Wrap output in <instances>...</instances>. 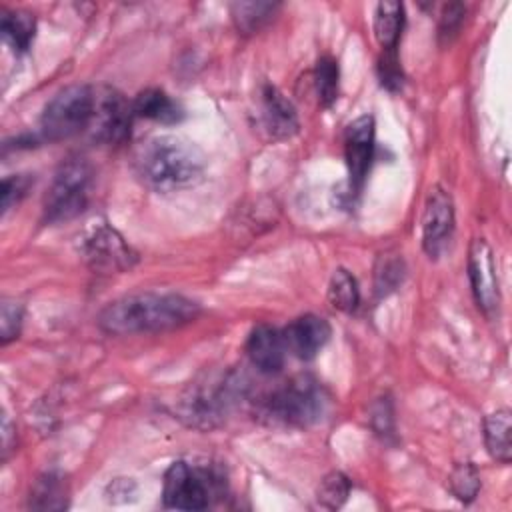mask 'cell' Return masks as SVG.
Listing matches in <instances>:
<instances>
[{
  "mask_svg": "<svg viewBox=\"0 0 512 512\" xmlns=\"http://www.w3.org/2000/svg\"><path fill=\"white\" fill-rule=\"evenodd\" d=\"M200 314L198 302L180 294L138 292L110 302L98 316L108 334H146L180 328Z\"/></svg>",
  "mask_w": 512,
  "mask_h": 512,
  "instance_id": "1",
  "label": "cell"
},
{
  "mask_svg": "<svg viewBox=\"0 0 512 512\" xmlns=\"http://www.w3.org/2000/svg\"><path fill=\"white\" fill-rule=\"evenodd\" d=\"M136 172L156 192H176L194 186L204 174V156L178 136H154L136 150Z\"/></svg>",
  "mask_w": 512,
  "mask_h": 512,
  "instance_id": "2",
  "label": "cell"
},
{
  "mask_svg": "<svg viewBox=\"0 0 512 512\" xmlns=\"http://www.w3.org/2000/svg\"><path fill=\"white\" fill-rule=\"evenodd\" d=\"M96 92L86 84L62 88L40 116V134L48 142L72 138L90 128Z\"/></svg>",
  "mask_w": 512,
  "mask_h": 512,
  "instance_id": "3",
  "label": "cell"
},
{
  "mask_svg": "<svg viewBox=\"0 0 512 512\" xmlns=\"http://www.w3.org/2000/svg\"><path fill=\"white\" fill-rule=\"evenodd\" d=\"M92 186V168L84 158H68L56 170L44 198L46 222H66L84 212Z\"/></svg>",
  "mask_w": 512,
  "mask_h": 512,
  "instance_id": "4",
  "label": "cell"
},
{
  "mask_svg": "<svg viewBox=\"0 0 512 512\" xmlns=\"http://www.w3.org/2000/svg\"><path fill=\"white\" fill-rule=\"evenodd\" d=\"M326 406L324 388L310 376H298L266 400V414L288 426H310L322 418Z\"/></svg>",
  "mask_w": 512,
  "mask_h": 512,
  "instance_id": "5",
  "label": "cell"
},
{
  "mask_svg": "<svg viewBox=\"0 0 512 512\" xmlns=\"http://www.w3.org/2000/svg\"><path fill=\"white\" fill-rule=\"evenodd\" d=\"M222 490V478L206 466H194L184 460L170 464L164 474V504L176 510H204L212 496Z\"/></svg>",
  "mask_w": 512,
  "mask_h": 512,
  "instance_id": "6",
  "label": "cell"
},
{
  "mask_svg": "<svg viewBox=\"0 0 512 512\" xmlns=\"http://www.w3.org/2000/svg\"><path fill=\"white\" fill-rule=\"evenodd\" d=\"M80 252L88 266L100 274L130 270L136 262V252L106 222H96L84 232L80 238Z\"/></svg>",
  "mask_w": 512,
  "mask_h": 512,
  "instance_id": "7",
  "label": "cell"
},
{
  "mask_svg": "<svg viewBox=\"0 0 512 512\" xmlns=\"http://www.w3.org/2000/svg\"><path fill=\"white\" fill-rule=\"evenodd\" d=\"M134 118L132 104L116 90L104 88L96 92L94 116L90 122V132L94 140L106 144H118L126 140Z\"/></svg>",
  "mask_w": 512,
  "mask_h": 512,
  "instance_id": "8",
  "label": "cell"
},
{
  "mask_svg": "<svg viewBox=\"0 0 512 512\" xmlns=\"http://www.w3.org/2000/svg\"><path fill=\"white\" fill-rule=\"evenodd\" d=\"M344 154L350 174V190L358 194L374 154V118L364 114L348 124L344 134Z\"/></svg>",
  "mask_w": 512,
  "mask_h": 512,
  "instance_id": "9",
  "label": "cell"
},
{
  "mask_svg": "<svg viewBox=\"0 0 512 512\" xmlns=\"http://www.w3.org/2000/svg\"><path fill=\"white\" fill-rule=\"evenodd\" d=\"M454 228V208L450 194L442 188H432L422 214V242L430 256H438L446 246Z\"/></svg>",
  "mask_w": 512,
  "mask_h": 512,
  "instance_id": "10",
  "label": "cell"
},
{
  "mask_svg": "<svg viewBox=\"0 0 512 512\" xmlns=\"http://www.w3.org/2000/svg\"><path fill=\"white\" fill-rule=\"evenodd\" d=\"M468 276L478 308H482L486 314L494 312L498 308V280L494 272L492 250L482 238H476L470 244Z\"/></svg>",
  "mask_w": 512,
  "mask_h": 512,
  "instance_id": "11",
  "label": "cell"
},
{
  "mask_svg": "<svg viewBox=\"0 0 512 512\" xmlns=\"http://www.w3.org/2000/svg\"><path fill=\"white\" fill-rule=\"evenodd\" d=\"M330 324L326 318L316 314H304L292 320L284 330L282 338L286 350H290L300 360H312L330 338Z\"/></svg>",
  "mask_w": 512,
  "mask_h": 512,
  "instance_id": "12",
  "label": "cell"
},
{
  "mask_svg": "<svg viewBox=\"0 0 512 512\" xmlns=\"http://www.w3.org/2000/svg\"><path fill=\"white\" fill-rule=\"evenodd\" d=\"M286 344L282 332L270 324H258L252 328L246 340V354L250 362L262 374H276L284 366Z\"/></svg>",
  "mask_w": 512,
  "mask_h": 512,
  "instance_id": "13",
  "label": "cell"
},
{
  "mask_svg": "<svg viewBox=\"0 0 512 512\" xmlns=\"http://www.w3.org/2000/svg\"><path fill=\"white\" fill-rule=\"evenodd\" d=\"M262 124L272 138H290L298 130V114L292 102L270 84L262 88Z\"/></svg>",
  "mask_w": 512,
  "mask_h": 512,
  "instance_id": "14",
  "label": "cell"
},
{
  "mask_svg": "<svg viewBox=\"0 0 512 512\" xmlns=\"http://www.w3.org/2000/svg\"><path fill=\"white\" fill-rule=\"evenodd\" d=\"M132 108H134V116L156 120V122H162V124L180 122L182 116H184L182 108L160 88L142 90L134 98Z\"/></svg>",
  "mask_w": 512,
  "mask_h": 512,
  "instance_id": "15",
  "label": "cell"
},
{
  "mask_svg": "<svg viewBox=\"0 0 512 512\" xmlns=\"http://www.w3.org/2000/svg\"><path fill=\"white\" fill-rule=\"evenodd\" d=\"M484 442L490 456L502 464H508L512 458L510 442V410L502 408L484 418Z\"/></svg>",
  "mask_w": 512,
  "mask_h": 512,
  "instance_id": "16",
  "label": "cell"
},
{
  "mask_svg": "<svg viewBox=\"0 0 512 512\" xmlns=\"http://www.w3.org/2000/svg\"><path fill=\"white\" fill-rule=\"evenodd\" d=\"M404 24V8L400 2H380L374 12V36L382 50H396Z\"/></svg>",
  "mask_w": 512,
  "mask_h": 512,
  "instance_id": "17",
  "label": "cell"
},
{
  "mask_svg": "<svg viewBox=\"0 0 512 512\" xmlns=\"http://www.w3.org/2000/svg\"><path fill=\"white\" fill-rule=\"evenodd\" d=\"M68 504V484L56 472L42 474L32 492H30V508L34 510H62Z\"/></svg>",
  "mask_w": 512,
  "mask_h": 512,
  "instance_id": "18",
  "label": "cell"
},
{
  "mask_svg": "<svg viewBox=\"0 0 512 512\" xmlns=\"http://www.w3.org/2000/svg\"><path fill=\"white\" fill-rule=\"evenodd\" d=\"M34 30H36V20L32 14L28 12H2V20H0V32L4 36V40L16 50V52H24L30 48V42L34 38Z\"/></svg>",
  "mask_w": 512,
  "mask_h": 512,
  "instance_id": "19",
  "label": "cell"
},
{
  "mask_svg": "<svg viewBox=\"0 0 512 512\" xmlns=\"http://www.w3.org/2000/svg\"><path fill=\"white\" fill-rule=\"evenodd\" d=\"M328 300L334 308H338L342 312H352L358 306V300H360L358 284H356V278L348 270H344V268L334 270V274L330 276V284H328Z\"/></svg>",
  "mask_w": 512,
  "mask_h": 512,
  "instance_id": "20",
  "label": "cell"
},
{
  "mask_svg": "<svg viewBox=\"0 0 512 512\" xmlns=\"http://www.w3.org/2000/svg\"><path fill=\"white\" fill-rule=\"evenodd\" d=\"M314 84L322 106H330L338 98V62L332 56L318 58Z\"/></svg>",
  "mask_w": 512,
  "mask_h": 512,
  "instance_id": "21",
  "label": "cell"
},
{
  "mask_svg": "<svg viewBox=\"0 0 512 512\" xmlns=\"http://www.w3.org/2000/svg\"><path fill=\"white\" fill-rule=\"evenodd\" d=\"M276 8H278L276 4H268V2H240L232 6V16L236 26L248 34L258 30L266 20H270Z\"/></svg>",
  "mask_w": 512,
  "mask_h": 512,
  "instance_id": "22",
  "label": "cell"
},
{
  "mask_svg": "<svg viewBox=\"0 0 512 512\" xmlns=\"http://www.w3.org/2000/svg\"><path fill=\"white\" fill-rule=\"evenodd\" d=\"M448 486L458 500L470 502L480 490V474L470 462L456 464L448 476Z\"/></svg>",
  "mask_w": 512,
  "mask_h": 512,
  "instance_id": "23",
  "label": "cell"
},
{
  "mask_svg": "<svg viewBox=\"0 0 512 512\" xmlns=\"http://www.w3.org/2000/svg\"><path fill=\"white\" fill-rule=\"evenodd\" d=\"M350 494V482L342 472H330L322 478L318 486V502L330 510L340 508Z\"/></svg>",
  "mask_w": 512,
  "mask_h": 512,
  "instance_id": "24",
  "label": "cell"
},
{
  "mask_svg": "<svg viewBox=\"0 0 512 512\" xmlns=\"http://www.w3.org/2000/svg\"><path fill=\"white\" fill-rule=\"evenodd\" d=\"M22 326V306L14 300H4L0 306V334L2 344H8L20 334Z\"/></svg>",
  "mask_w": 512,
  "mask_h": 512,
  "instance_id": "25",
  "label": "cell"
},
{
  "mask_svg": "<svg viewBox=\"0 0 512 512\" xmlns=\"http://www.w3.org/2000/svg\"><path fill=\"white\" fill-rule=\"evenodd\" d=\"M32 180L30 176L26 174H14V176H6L2 180V190H0V196H2V212H8L14 204H18L26 190L30 188Z\"/></svg>",
  "mask_w": 512,
  "mask_h": 512,
  "instance_id": "26",
  "label": "cell"
},
{
  "mask_svg": "<svg viewBox=\"0 0 512 512\" xmlns=\"http://www.w3.org/2000/svg\"><path fill=\"white\" fill-rule=\"evenodd\" d=\"M378 74L386 88L396 90L402 84V68L398 64L396 50H382V56L378 60Z\"/></svg>",
  "mask_w": 512,
  "mask_h": 512,
  "instance_id": "27",
  "label": "cell"
},
{
  "mask_svg": "<svg viewBox=\"0 0 512 512\" xmlns=\"http://www.w3.org/2000/svg\"><path fill=\"white\" fill-rule=\"evenodd\" d=\"M400 278H402L400 262L398 260H384L382 266L376 272V290L380 294H386L388 290H392L398 284Z\"/></svg>",
  "mask_w": 512,
  "mask_h": 512,
  "instance_id": "28",
  "label": "cell"
},
{
  "mask_svg": "<svg viewBox=\"0 0 512 512\" xmlns=\"http://www.w3.org/2000/svg\"><path fill=\"white\" fill-rule=\"evenodd\" d=\"M462 16H464V8L460 4H448L442 12L440 34H456V30L460 28Z\"/></svg>",
  "mask_w": 512,
  "mask_h": 512,
  "instance_id": "29",
  "label": "cell"
}]
</instances>
